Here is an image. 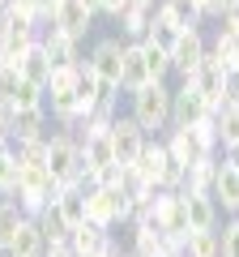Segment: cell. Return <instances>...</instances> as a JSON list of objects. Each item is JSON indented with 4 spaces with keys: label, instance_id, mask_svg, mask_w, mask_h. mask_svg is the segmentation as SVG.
<instances>
[{
    "label": "cell",
    "instance_id": "6da1fadb",
    "mask_svg": "<svg viewBox=\"0 0 239 257\" xmlns=\"http://www.w3.org/2000/svg\"><path fill=\"white\" fill-rule=\"evenodd\" d=\"M171 94L175 90L166 82H150V86L128 94V116L146 128L150 138H162L166 128H171Z\"/></svg>",
    "mask_w": 239,
    "mask_h": 257
},
{
    "label": "cell",
    "instance_id": "7a4b0ae2",
    "mask_svg": "<svg viewBox=\"0 0 239 257\" xmlns=\"http://www.w3.org/2000/svg\"><path fill=\"white\" fill-rule=\"evenodd\" d=\"M162 142H166V150H171V159L180 167H192V163H201V159L222 155L214 120H201V124H188V128H166Z\"/></svg>",
    "mask_w": 239,
    "mask_h": 257
},
{
    "label": "cell",
    "instance_id": "3957f363",
    "mask_svg": "<svg viewBox=\"0 0 239 257\" xmlns=\"http://www.w3.org/2000/svg\"><path fill=\"white\" fill-rule=\"evenodd\" d=\"M47 172L60 180V189H90L82 180V138L68 128L47 133Z\"/></svg>",
    "mask_w": 239,
    "mask_h": 257
},
{
    "label": "cell",
    "instance_id": "277c9868",
    "mask_svg": "<svg viewBox=\"0 0 239 257\" xmlns=\"http://www.w3.org/2000/svg\"><path fill=\"white\" fill-rule=\"evenodd\" d=\"M150 223L166 236V248L180 253V244L188 240V206H184V193L180 189H158L154 193V206H150Z\"/></svg>",
    "mask_w": 239,
    "mask_h": 257
},
{
    "label": "cell",
    "instance_id": "5b68a950",
    "mask_svg": "<svg viewBox=\"0 0 239 257\" xmlns=\"http://www.w3.org/2000/svg\"><path fill=\"white\" fill-rule=\"evenodd\" d=\"M128 214H132V197L124 189H107V184L86 189V223L116 231V227H128Z\"/></svg>",
    "mask_w": 239,
    "mask_h": 257
},
{
    "label": "cell",
    "instance_id": "8992f818",
    "mask_svg": "<svg viewBox=\"0 0 239 257\" xmlns=\"http://www.w3.org/2000/svg\"><path fill=\"white\" fill-rule=\"evenodd\" d=\"M56 197H60V180H56L43 163L38 167H22L18 163V193H13V202H18L30 219H34L47 202H56Z\"/></svg>",
    "mask_w": 239,
    "mask_h": 257
},
{
    "label": "cell",
    "instance_id": "52a82bcc",
    "mask_svg": "<svg viewBox=\"0 0 239 257\" xmlns=\"http://www.w3.org/2000/svg\"><path fill=\"white\" fill-rule=\"evenodd\" d=\"M141 172V180L154 184V189H180V180H184V167L171 159V150H166L162 138H150L146 150L137 155V163H132Z\"/></svg>",
    "mask_w": 239,
    "mask_h": 257
},
{
    "label": "cell",
    "instance_id": "ba28073f",
    "mask_svg": "<svg viewBox=\"0 0 239 257\" xmlns=\"http://www.w3.org/2000/svg\"><path fill=\"white\" fill-rule=\"evenodd\" d=\"M86 60H90V69L98 73L102 90L107 94H120V69H124V39L120 35H102L90 43V52H86Z\"/></svg>",
    "mask_w": 239,
    "mask_h": 257
},
{
    "label": "cell",
    "instance_id": "9c48e42d",
    "mask_svg": "<svg viewBox=\"0 0 239 257\" xmlns=\"http://www.w3.org/2000/svg\"><path fill=\"white\" fill-rule=\"evenodd\" d=\"M38 43V22L30 18H13V13H0V56L9 64L22 69V56Z\"/></svg>",
    "mask_w": 239,
    "mask_h": 257
},
{
    "label": "cell",
    "instance_id": "30bf717a",
    "mask_svg": "<svg viewBox=\"0 0 239 257\" xmlns=\"http://www.w3.org/2000/svg\"><path fill=\"white\" fill-rule=\"evenodd\" d=\"M205 56H210V39H205V30H184L180 43L171 47V73L180 77V82H188Z\"/></svg>",
    "mask_w": 239,
    "mask_h": 257
},
{
    "label": "cell",
    "instance_id": "8fae6325",
    "mask_svg": "<svg viewBox=\"0 0 239 257\" xmlns=\"http://www.w3.org/2000/svg\"><path fill=\"white\" fill-rule=\"evenodd\" d=\"M201 120H214V107L188 82H180L171 94V128H188V124H201Z\"/></svg>",
    "mask_w": 239,
    "mask_h": 257
},
{
    "label": "cell",
    "instance_id": "7c38bea8",
    "mask_svg": "<svg viewBox=\"0 0 239 257\" xmlns=\"http://www.w3.org/2000/svg\"><path fill=\"white\" fill-rule=\"evenodd\" d=\"M150 133L137 124V120L124 111V116H116V124H111V146H116V163H137V155L146 150Z\"/></svg>",
    "mask_w": 239,
    "mask_h": 257
},
{
    "label": "cell",
    "instance_id": "4fadbf2b",
    "mask_svg": "<svg viewBox=\"0 0 239 257\" xmlns=\"http://www.w3.org/2000/svg\"><path fill=\"white\" fill-rule=\"evenodd\" d=\"M226 77H230V73H226V69H222V64H218V60H214V56H205V60H201V64H196V73H192V77H188V86H192V90H196V94H201V99H205V103H210V107H214V111H218V103H222V99H226Z\"/></svg>",
    "mask_w": 239,
    "mask_h": 257
},
{
    "label": "cell",
    "instance_id": "5bb4252c",
    "mask_svg": "<svg viewBox=\"0 0 239 257\" xmlns=\"http://www.w3.org/2000/svg\"><path fill=\"white\" fill-rule=\"evenodd\" d=\"M68 248H73V257H98L107 248H116V231L98 227V223H77L68 231Z\"/></svg>",
    "mask_w": 239,
    "mask_h": 257
},
{
    "label": "cell",
    "instance_id": "9a60e30c",
    "mask_svg": "<svg viewBox=\"0 0 239 257\" xmlns=\"http://www.w3.org/2000/svg\"><path fill=\"white\" fill-rule=\"evenodd\" d=\"M47 107H9V128H13V146L22 142H38L47 138Z\"/></svg>",
    "mask_w": 239,
    "mask_h": 257
},
{
    "label": "cell",
    "instance_id": "2e32d148",
    "mask_svg": "<svg viewBox=\"0 0 239 257\" xmlns=\"http://www.w3.org/2000/svg\"><path fill=\"white\" fill-rule=\"evenodd\" d=\"M38 47L47 52V60L52 64H82L86 56H82V43H77L73 35H64L60 26H47L43 35H38Z\"/></svg>",
    "mask_w": 239,
    "mask_h": 257
},
{
    "label": "cell",
    "instance_id": "e0dca14e",
    "mask_svg": "<svg viewBox=\"0 0 239 257\" xmlns=\"http://www.w3.org/2000/svg\"><path fill=\"white\" fill-rule=\"evenodd\" d=\"M214 202H218V210L235 214L239 210V163H230V159H218V180H214V193H210Z\"/></svg>",
    "mask_w": 239,
    "mask_h": 257
},
{
    "label": "cell",
    "instance_id": "ac0fdd59",
    "mask_svg": "<svg viewBox=\"0 0 239 257\" xmlns=\"http://www.w3.org/2000/svg\"><path fill=\"white\" fill-rule=\"evenodd\" d=\"M154 9H158V5H141V0H128V9H124V13L116 18V26H120V39H124V43H141V39L150 35Z\"/></svg>",
    "mask_w": 239,
    "mask_h": 257
},
{
    "label": "cell",
    "instance_id": "d6986e66",
    "mask_svg": "<svg viewBox=\"0 0 239 257\" xmlns=\"http://www.w3.org/2000/svg\"><path fill=\"white\" fill-rule=\"evenodd\" d=\"M150 86V60H146V47L141 43H124V69H120V90L132 94Z\"/></svg>",
    "mask_w": 239,
    "mask_h": 257
},
{
    "label": "cell",
    "instance_id": "ffe728a7",
    "mask_svg": "<svg viewBox=\"0 0 239 257\" xmlns=\"http://www.w3.org/2000/svg\"><path fill=\"white\" fill-rule=\"evenodd\" d=\"M128 253L132 257H175L171 248H166V236L154 223H132L128 227Z\"/></svg>",
    "mask_w": 239,
    "mask_h": 257
},
{
    "label": "cell",
    "instance_id": "44dd1931",
    "mask_svg": "<svg viewBox=\"0 0 239 257\" xmlns=\"http://www.w3.org/2000/svg\"><path fill=\"white\" fill-rule=\"evenodd\" d=\"M184 206H188V227L192 231H218V202H214L210 193H188L184 197Z\"/></svg>",
    "mask_w": 239,
    "mask_h": 257
},
{
    "label": "cell",
    "instance_id": "7402d4cb",
    "mask_svg": "<svg viewBox=\"0 0 239 257\" xmlns=\"http://www.w3.org/2000/svg\"><path fill=\"white\" fill-rule=\"evenodd\" d=\"M218 159L222 155H214V159H201V163H192V167H184V180H180V193H214V180H218Z\"/></svg>",
    "mask_w": 239,
    "mask_h": 257
},
{
    "label": "cell",
    "instance_id": "603a6c76",
    "mask_svg": "<svg viewBox=\"0 0 239 257\" xmlns=\"http://www.w3.org/2000/svg\"><path fill=\"white\" fill-rule=\"evenodd\" d=\"M47 253V236L38 231V223L34 219H26L18 227V236H13V244L4 248V257H43Z\"/></svg>",
    "mask_w": 239,
    "mask_h": 257
},
{
    "label": "cell",
    "instance_id": "cb8c5ba5",
    "mask_svg": "<svg viewBox=\"0 0 239 257\" xmlns=\"http://www.w3.org/2000/svg\"><path fill=\"white\" fill-rule=\"evenodd\" d=\"M214 133H218V146L222 150H235L239 146V103L222 99L218 111H214Z\"/></svg>",
    "mask_w": 239,
    "mask_h": 257
},
{
    "label": "cell",
    "instance_id": "d4e9b609",
    "mask_svg": "<svg viewBox=\"0 0 239 257\" xmlns=\"http://www.w3.org/2000/svg\"><path fill=\"white\" fill-rule=\"evenodd\" d=\"M158 13H166L180 30H201L205 26V13L196 9V0H158Z\"/></svg>",
    "mask_w": 239,
    "mask_h": 257
},
{
    "label": "cell",
    "instance_id": "484cf974",
    "mask_svg": "<svg viewBox=\"0 0 239 257\" xmlns=\"http://www.w3.org/2000/svg\"><path fill=\"white\" fill-rule=\"evenodd\" d=\"M34 223H38V231L47 236V244H60V240H68V219H64V210H60V202H47L43 210L34 214Z\"/></svg>",
    "mask_w": 239,
    "mask_h": 257
},
{
    "label": "cell",
    "instance_id": "4316f807",
    "mask_svg": "<svg viewBox=\"0 0 239 257\" xmlns=\"http://www.w3.org/2000/svg\"><path fill=\"white\" fill-rule=\"evenodd\" d=\"M52 69H56V64L47 60V52H43L38 43L22 56V77H26V82H34V86H43V90H47V82H52Z\"/></svg>",
    "mask_w": 239,
    "mask_h": 257
},
{
    "label": "cell",
    "instance_id": "83f0119b",
    "mask_svg": "<svg viewBox=\"0 0 239 257\" xmlns=\"http://www.w3.org/2000/svg\"><path fill=\"white\" fill-rule=\"evenodd\" d=\"M180 35H184V30L175 26V22L166 18V13H158V9H154V22H150V35L141 39V43H154V47H162V52H171V47L180 43Z\"/></svg>",
    "mask_w": 239,
    "mask_h": 257
},
{
    "label": "cell",
    "instance_id": "f1b7e54d",
    "mask_svg": "<svg viewBox=\"0 0 239 257\" xmlns=\"http://www.w3.org/2000/svg\"><path fill=\"white\" fill-rule=\"evenodd\" d=\"M26 219H30V214L22 210L13 197H0V248L13 244V236H18V227H22Z\"/></svg>",
    "mask_w": 239,
    "mask_h": 257
},
{
    "label": "cell",
    "instance_id": "f546056e",
    "mask_svg": "<svg viewBox=\"0 0 239 257\" xmlns=\"http://www.w3.org/2000/svg\"><path fill=\"white\" fill-rule=\"evenodd\" d=\"M210 56L222 64V69H235V56H239V35H226V30H214V39H210Z\"/></svg>",
    "mask_w": 239,
    "mask_h": 257
},
{
    "label": "cell",
    "instance_id": "4dcf8cb0",
    "mask_svg": "<svg viewBox=\"0 0 239 257\" xmlns=\"http://www.w3.org/2000/svg\"><path fill=\"white\" fill-rule=\"evenodd\" d=\"M18 193V150L9 146H0V197H13Z\"/></svg>",
    "mask_w": 239,
    "mask_h": 257
},
{
    "label": "cell",
    "instance_id": "1f68e13d",
    "mask_svg": "<svg viewBox=\"0 0 239 257\" xmlns=\"http://www.w3.org/2000/svg\"><path fill=\"white\" fill-rule=\"evenodd\" d=\"M60 210H64L68 227H77V223H86V189H60Z\"/></svg>",
    "mask_w": 239,
    "mask_h": 257
},
{
    "label": "cell",
    "instance_id": "d6a6232c",
    "mask_svg": "<svg viewBox=\"0 0 239 257\" xmlns=\"http://www.w3.org/2000/svg\"><path fill=\"white\" fill-rule=\"evenodd\" d=\"M9 107H47V90L22 77L18 90H13V99H9Z\"/></svg>",
    "mask_w": 239,
    "mask_h": 257
},
{
    "label": "cell",
    "instance_id": "836d02e7",
    "mask_svg": "<svg viewBox=\"0 0 239 257\" xmlns=\"http://www.w3.org/2000/svg\"><path fill=\"white\" fill-rule=\"evenodd\" d=\"M141 47H146V60H150V82H166L171 77V52H162L154 43H141Z\"/></svg>",
    "mask_w": 239,
    "mask_h": 257
},
{
    "label": "cell",
    "instance_id": "e575fe53",
    "mask_svg": "<svg viewBox=\"0 0 239 257\" xmlns=\"http://www.w3.org/2000/svg\"><path fill=\"white\" fill-rule=\"evenodd\" d=\"M13 150H18V163H22V167H38V163L47 167V138L22 142V146H13Z\"/></svg>",
    "mask_w": 239,
    "mask_h": 257
},
{
    "label": "cell",
    "instance_id": "d590c367",
    "mask_svg": "<svg viewBox=\"0 0 239 257\" xmlns=\"http://www.w3.org/2000/svg\"><path fill=\"white\" fill-rule=\"evenodd\" d=\"M218 240H222V257H239V219H226V223H222Z\"/></svg>",
    "mask_w": 239,
    "mask_h": 257
},
{
    "label": "cell",
    "instance_id": "8d00e7d4",
    "mask_svg": "<svg viewBox=\"0 0 239 257\" xmlns=\"http://www.w3.org/2000/svg\"><path fill=\"white\" fill-rule=\"evenodd\" d=\"M18 82H22V69H18V64H9V60H4V69H0V103H9V99H13Z\"/></svg>",
    "mask_w": 239,
    "mask_h": 257
},
{
    "label": "cell",
    "instance_id": "74e56055",
    "mask_svg": "<svg viewBox=\"0 0 239 257\" xmlns=\"http://www.w3.org/2000/svg\"><path fill=\"white\" fill-rule=\"evenodd\" d=\"M124 9H128V0H98V18H111V22H116Z\"/></svg>",
    "mask_w": 239,
    "mask_h": 257
},
{
    "label": "cell",
    "instance_id": "f35d334b",
    "mask_svg": "<svg viewBox=\"0 0 239 257\" xmlns=\"http://www.w3.org/2000/svg\"><path fill=\"white\" fill-rule=\"evenodd\" d=\"M13 142V128H9V103H0V146Z\"/></svg>",
    "mask_w": 239,
    "mask_h": 257
},
{
    "label": "cell",
    "instance_id": "ab89813d",
    "mask_svg": "<svg viewBox=\"0 0 239 257\" xmlns=\"http://www.w3.org/2000/svg\"><path fill=\"white\" fill-rule=\"evenodd\" d=\"M222 5H226V0H196V9L205 13V22H214V18H218V13H222Z\"/></svg>",
    "mask_w": 239,
    "mask_h": 257
},
{
    "label": "cell",
    "instance_id": "60d3db41",
    "mask_svg": "<svg viewBox=\"0 0 239 257\" xmlns=\"http://www.w3.org/2000/svg\"><path fill=\"white\" fill-rule=\"evenodd\" d=\"M124 253H128V248H120V244H116V248H107V253H98V257H124Z\"/></svg>",
    "mask_w": 239,
    "mask_h": 257
},
{
    "label": "cell",
    "instance_id": "b9f144b4",
    "mask_svg": "<svg viewBox=\"0 0 239 257\" xmlns=\"http://www.w3.org/2000/svg\"><path fill=\"white\" fill-rule=\"evenodd\" d=\"M82 5H86V9L94 13V18H98V0H82Z\"/></svg>",
    "mask_w": 239,
    "mask_h": 257
},
{
    "label": "cell",
    "instance_id": "7bdbcfd3",
    "mask_svg": "<svg viewBox=\"0 0 239 257\" xmlns=\"http://www.w3.org/2000/svg\"><path fill=\"white\" fill-rule=\"evenodd\" d=\"M230 73H235V77H239V56H235V69H230Z\"/></svg>",
    "mask_w": 239,
    "mask_h": 257
},
{
    "label": "cell",
    "instance_id": "ee69618b",
    "mask_svg": "<svg viewBox=\"0 0 239 257\" xmlns=\"http://www.w3.org/2000/svg\"><path fill=\"white\" fill-rule=\"evenodd\" d=\"M4 9H9V0H0V13H4Z\"/></svg>",
    "mask_w": 239,
    "mask_h": 257
},
{
    "label": "cell",
    "instance_id": "f6af8a7d",
    "mask_svg": "<svg viewBox=\"0 0 239 257\" xmlns=\"http://www.w3.org/2000/svg\"><path fill=\"white\" fill-rule=\"evenodd\" d=\"M141 5H158V0H141Z\"/></svg>",
    "mask_w": 239,
    "mask_h": 257
},
{
    "label": "cell",
    "instance_id": "bcb514c9",
    "mask_svg": "<svg viewBox=\"0 0 239 257\" xmlns=\"http://www.w3.org/2000/svg\"><path fill=\"white\" fill-rule=\"evenodd\" d=\"M0 69H4V56H0Z\"/></svg>",
    "mask_w": 239,
    "mask_h": 257
},
{
    "label": "cell",
    "instance_id": "7dc6e473",
    "mask_svg": "<svg viewBox=\"0 0 239 257\" xmlns=\"http://www.w3.org/2000/svg\"><path fill=\"white\" fill-rule=\"evenodd\" d=\"M230 219H239V210H235V214H230Z\"/></svg>",
    "mask_w": 239,
    "mask_h": 257
},
{
    "label": "cell",
    "instance_id": "c3c4849f",
    "mask_svg": "<svg viewBox=\"0 0 239 257\" xmlns=\"http://www.w3.org/2000/svg\"><path fill=\"white\" fill-rule=\"evenodd\" d=\"M0 253H4V248H0Z\"/></svg>",
    "mask_w": 239,
    "mask_h": 257
},
{
    "label": "cell",
    "instance_id": "681fc988",
    "mask_svg": "<svg viewBox=\"0 0 239 257\" xmlns=\"http://www.w3.org/2000/svg\"><path fill=\"white\" fill-rule=\"evenodd\" d=\"M0 257H4V253H0Z\"/></svg>",
    "mask_w": 239,
    "mask_h": 257
}]
</instances>
